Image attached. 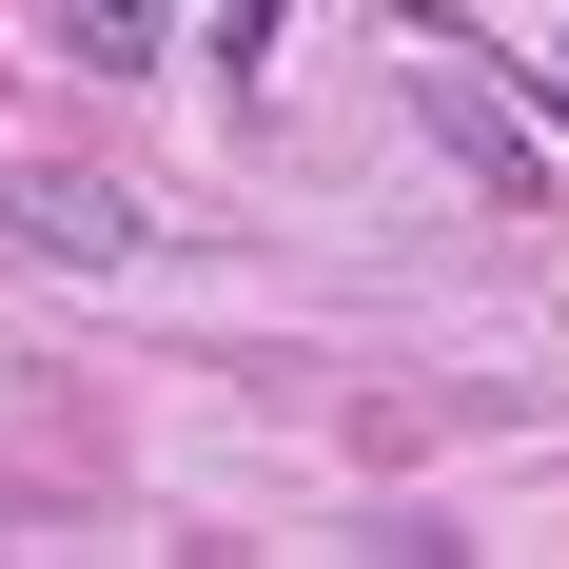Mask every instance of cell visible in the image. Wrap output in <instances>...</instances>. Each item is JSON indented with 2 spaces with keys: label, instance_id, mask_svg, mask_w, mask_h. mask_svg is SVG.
<instances>
[{
  "label": "cell",
  "instance_id": "1",
  "mask_svg": "<svg viewBox=\"0 0 569 569\" xmlns=\"http://www.w3.org/2000/svg\"><path fill=\"white\" fill-rule=\"evenodd\" d=\"M0 236L59 256V276H138V197L79 177V158H0Z\"/></svg>",
  "mask_w": 569,
  "mask_h": 569
},
{
  "label": "cell",
  "instance_id": "2",
  "mask_svg": "<svg viewBox=\"0 0 569 569\" xmlns=\"http://www.w3.org/2000/svg\"><path fill=\"white\" fill-rule=\"evenodd\" d=\"M59 20V59H99V79H138V59L177 40V0H40Z\"/></svg>",
  "mask_w": 569,
  "mask_h": 569
},
{
  "label": "cell",
  "instance_id": "3",
  "mask_svg": "<svg viewBox=\"0 0 569 569\" xmlns=\"http://www.w3.org/2000/svg\"><path fill=\"white\" fill-rule=\"evenodd\" d=\"M432 118H452V158H491V197H511V217H530V197H550V177H530V138H511V118H491V99H471L452 59H432Z\"/></svg>",
  "mask_w": 569,
  "mask_h": 569
},
{
  "label": "cell",
  "instance_id": "4",
  "mask_svg": "<svg viewBox=\"0 0 569 569\" xmlns=\"http://www.w3.org/2000/svg\"><path fill=\"white\" fill-rule=\"evenodd\" d=\"M217 40H236V59H256V40H276V0H236V20H217Z\"/></svg>",
  "mask_w": 569,
  "mask_h": 569
}]
</instances>
